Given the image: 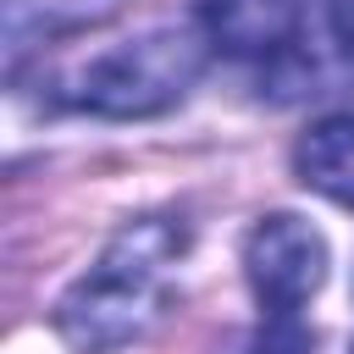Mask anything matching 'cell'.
Returning a JSON list of instances; mask_svg holds the SVG:
<instances>
[{
	"instance_id": "cell-2",
	"label": "cell",
	"mask_w": 354,
	"mask_h": 354,
	"mask_svg": "<svg viewBox=\"0 0 354 354\" xmlns=\"http://www.w3.org/2000/svg\"><path fill=\"white\" fill-rule=\"evenodd\" d=\"M205 50L210 44L194 22H149L138 33L66 55L50 77V94L66 111H88V116H111V122L160 116L194 88Z\"/></svg>"
},
{
	"instance_id": "cell-6",
	"label": "cell",
	"mask_w": 354,
	"mask_h": 354,
	"mask_svg": "<svg viewBox=\"0 0 354 354\" xmlns=\"http://www.w3.org/2000/svg\"><path fill=\"white\" fill-rule=\"evenodd\" d=\"M310 348H315V332L299 315H266V326H260L249 354H310Z\"/></svg>"
},
{
	"instance_id": "cell-5",
	"label": "cell",
	"mask_w": 354,
	"mask_h": 354,
	"mask_svg": "<svg viewBox=\"0 0 354 354\" xmlns=\"http://www.w3.org/2000/svg\"><path fill=\"white\" fill-rule=\"evenodd\" d=\"M293 171L321 199L354 210V111H332L310 122L293 144Z\"/></svg>"
},
{
	"instance_id": "cell-3",
	"label": "cell",
	"mask_w": 354,
	"mask_h": 354,
	"mask_svg": "<svg viewBox=\"0 0 354 354\" xmlns=\"http://www.w3.org/2000/svg\"><path fill=\"white\" fill-rule=\"evenodd\" d=\"M243 277L266 315H299L326 282V238L304 216H260L243 238Z\"/></svg>"
},
{
	"instance_id": "cell-7",
	"label": "cell",
	"mask_w": 354,
	"mask_h": 354,
	"mask_svg": "<svg viewBox=\"0 0 354 354\" xmlns=\"http://www.w3.org/2000/svg\"><path fill=\"white\" fill-rule=\"evenodd\" d=\"M326 28L343 50H354V0H326Z\"/></svg>"
},
{
	"instance_id": "cell-8",
	"label": "cell",
	"mask_w": 354,
	"mask_h": 354,
	"mask_svg": "<svg viewBox=\"0 0 354 354\" xmlns=\"http://www.w3.org/2000/svg\"><path fill=\"white\" fill-rule=\"evenodd\" d=\"M348 354H354V348H348Z\"/></svg>"
},
{
	"instance_id": "cell-1",
	"label": "cell",
	"mask_w": 354,
	"mask_h": 354,
	"mask_svg": "<svg viewBox=\"0 0 354 354\" xmlns=\"http://www.w3.org/2000/svg\"><path fill=\"white\" fill-rule=\"evenodd\" d=\"M188 254V221L160 210L127 221L100 260L61 293L55 304V332L77 354H111L138 343L160 315L171 310V271Z\"/></svg>"
},
{
	"instance_id": "cell-4",
	"label": "cell",
	"mask_w": 354,
	"mask_h": 354,
	"mask_svg": "<svg viewBox=\"0 0 354 354\" xmlns=\"http://www.w3.org/2000/svg\"><path fill=\"white\" fill-rule=\"evenodd\" d=\"M194 28L232 61H282L299 44L304 11L299 0H199Z\"/></svg>"
}]
</instances>
